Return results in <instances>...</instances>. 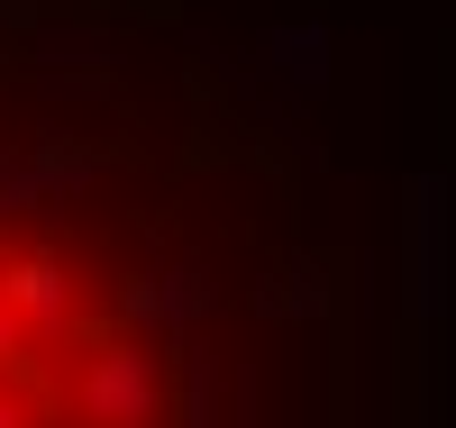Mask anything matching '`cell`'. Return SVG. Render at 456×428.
Segmentation results:
<instances>
[{
	"instance_id": "1",
	"label": "cell",
	"mask_w": 456,
	"mask_h": 428,
	"mask_svg": "<svg viewBox=\"0 0 456 428\" xmlns=\"http://www.w3.org/2000/svg\"><path fill=\"white\" fill-rule=\"evenodd\" d=\"M0 428H165L146 274L73 210L0 191Z\"/></svg>"
}]
</instances>
